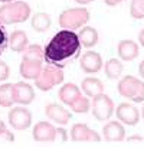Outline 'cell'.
<instances>
[{"mask_svg": "<svg viewBox=\"0 0 144 147\" xmlns=\"http://www.w3.org/2000/svg\"><path fill=\"white\" fill-rule=\"evenodd\" d=\"M138 40H140V43H141V46L144 48V29L138 33Z\"/></svg>", "mask_w": 144, "mask_h": 147, "instance_id": "33", "label": "cell"}, {"mask_svg": "<svg viewBox=\"0 0 144 147\" xmlns=\"http://www.w3.org/2000/svg\"><path fill=\"white\" fill-rule=\"evenodd\" d=\"M130 13L134 19H144V0H133Z\"/></svg>", "mask_w": 144, "mask_h": 147, "instance_id": "26", "label": "cell"}, {"mask_svg": "<svg viewBox=\"0 0 144 147\" xmlns=\"http://www.w3.org/2000/svg\"><path fill=\"white\" fill-rule=\"evenodd\" d=\"M71 137L72 141H77V143H98L101 140L100 134L94 130H91L87 124L78 123L72 127L71 130Z\"/></svg>", "mask_w": 144, "mask_h": 147, "instance_id": "8", "label": "cell"}, {"mask_svg": "<svg viewBox=\"0 0 144 147\" xmlns=\"http://www.w3.org/2000/svg\"><path fill=\"white\" fill-rule=\"evenodd\" d=\"M23 59H36L43 61L45 59V49H42L40 45H30L23 51Z\"/></svg>", "mask_w": 144, "mask_h": 147, "instance_id": "24", "label": "cell"}, {"mask_svg": "<svg viewBox=\"0 0 144 147\" xmlns=\"http://www.w3.org/2000/svg\"><path fill=\"white\" fill-rule=\"evenodd\" d=\"M29 39L26 36V32L23 30H15L12 32L10 38H9V46L13 52H23L29 45Z\"/></svg>", "mask_w": 144, "mask_h": 147, "instance_id": "18", "label": "cell"}, {"mask_svg": "<svg viewBox=\"0 0 144 147\" xmlns=\"http://www.w3.org/2000/svg\"><path fill=\"white\" fill-rule=\"evenodd\" d=\"M89 20V12L85 7H74L68 9L61 13L59 16V25L63 29L68 30H75L82 28Z\"/></svg>", "mask_w": 144, "mask_h": 147, "instance_id": "4", "label": "cell"}, {"mask_svg": "<svg viewBox=\"0 0 144 147\" xmlns=\"http://www.w3.org/2000/svg\"><path fill=\"white\" fill-rule=\"evenodd\" d=\"M13 104H15V100H13V84L0 85V105L2 107H12Z\"/></svg>", "mask_w": 144, "mask_h": 147, "instance_id": "22", "label": "cell"}, {"mask_svg": "<svg viewBox=\"0 0 144 147\" xmlns=\"http://www.w3.org/2000/svg\"><path fill=\"white\" fill-rule=\"evenodd\" d=\"M105 75L110 78V80H117L120 75H121V72H122V65L118 59L112 58L110 61H107L105 63Z\"/></svg>", "mask_w": 144, "mask_h": 147, "instance_id": "23", "label": "cell"}, {"mask_svg": "<svg viewBox=\"0 0 144 147\" xmlns=\"http://www.w3.org/2000/svg\"><path fill=\"white\" fill-rule=\"evenodd\" d=\"M9 74H10V69H9V65L6 62H2L0 61V82L2 81H6L9 78Z\"/></svg>", "mask_w": 144, "mask_h": 147, "instance_id": "28", "label": "cell"}, {"mask_svg": "<svg viewBox=\"0 0 144 147\" xmlns=\"http://www.w3.org/2000/svg\"><path fill=\"white\" fill-rule=\"evenodd\" d=\"M79 95H81V90H79L75 84H72V82L65 84V85L59 90V94H58L59 100H61L63 104H68V105H71Z\"/></svg>", "mask_w": 144, "mask_h": 147, "instance_id": "17", "label": "cell"}, {"mask_svg": "<svg viewBox=\"0 0 144 147\" xmlns=\"http://www.w3.org/2000/svg\"><path fill=\"white\" fill-rule=\"evenodd\" d=\"M114 113V102L112 100L105 95V94H98L94 97L92 101V115L98 120V121H105L108 120Z\"/></svg>", "mask_w": 144, "mask_h": 147, "instance_id": "6", "label": "cell"}, {"mask_svg": "<svg viewBox=\"0 0 144 147\" xmlns=\"http://www.w3.org/2000/svg\"><path fill=\"white\" fill-rule=\"evenodd\" d=\"M33 138L36 141H40V143H45V141H55V137H56V128L49 124L48 121H40L38 123L35 127H33Z\"/></svg>", "mask_w": 144, "mask_h": 147, "instance_id": "12", "label": "cell"}, {"mask_svg": "<svg viewBox=\"0 0 144 147\" xmlns=\"http://www.w3.org/2000/svg\"><path fill=\"white\" fill-rule=\"evenodd\" d=\"M117 52L122 61H133L138 56V45L134 40H121L117 46Z\"/></svg>", "mask_w": 144, "mask_h": 147, "instance_id": "16", "label": "cell"}, {"mask_svg": "<svg viewBox=\"0 0 144 147\" xmlns=\"http://www.w3.org/2000/svg\"><path fill=\"white\" fill-rule=\"evenodd\" d=\"M0 140H3V141H7V143H12L13 140H15V136H13V133L12 131H9L7 128L0 134Z\"/></svg>", "mask_w": 144, "mask_h": 147, "instance_id": "29", "label": "cell"}, {"mask_svg": "<svg viewBox=\"0 0 144 147\" xmlns=\"http://www.w3.org/2000/svg\"><path fill=\"white\" fill-rule=\"evenodd\" d=\"M78 38H79V42H81L82 46L92 48L98 42V32L92 26H84L81 29V32L78 33Z\"/></svg>", "mask_w": 144, "mask_h": 147, "instance_id": "19", "label": "cell"}, {"mask_svg": "<svg viewBox=\"0 0 144 147\" xmlns=\"http://www.w3.org/2000/svg\"><path fill=\"white\" fill-rule=\"evenodd\" d=\"M56 138H59L62 141H66L68 140V134H66V130L63 127H58L56 128V137H55V140Z\"/></svg>", "mask_w": 144, "mask_h": 147, "instance_id": "30", "label": "cell"}, {"mask_svg": "<svg viewBox=\"0 0 144 147\" xmlns=\"http://www.w3.org/2000/svg\"><path fill=\"white\" fill-rule=\"evenodd\" d=\"M104 2H105V5H107V6H115V5H118V3L124 2V0H104Z\"/></svg>", "mask_w": 144, "mask_h": 147, "instance_id": "32", "label": "cell"}, {"mask_svg": "<svg viewBox=\"0 0 144 147\" xmlns=\"http://www.w3.org/2000/svg\"><path fill=\"white\" fill-rule=\"evenodd\" d=\"M13 100L16 104L28 105L35 100V91L32 85L28 82H16L13 84Z\"/></svg>", "mask_w": 144, "mask_h": 147, "instance_id": "9", "label": "cell"}, {"mask_svg": "<svg viewBox=\"0 0 144 147\" xmlns=\"http://www.w3.org/2000/svg\"><path fill=\"white\" fill-rule=\"evenodd\" d=\"M141 117H143V120H144V107H143V111H141Z\"/></svg>", "mask_w": 144, "mask_h": 147, "instance_id": "38", "label": "cell"}, {"mask_svg": "<svg viewBox=\"0 0 144 147\" xmlns=\"http://www.w3.org/2000/svg\"><path fill=\"white\" fill-rule=\"evenodd\" d=\"M81 68L84 72L87 74H97L101 66H102V58L98 52H94V51H88L85 52L82 56H81Z\"/></svg>", "mask_w": 144, "mask_h": 147, "instance_id": "11", "label": "cell"}, {"mask_svg": "<svg viewBox=\"0 0 144 147\" xmlns=\"http://www.w3.org/2000/svg\"><path fill=\"white\" fill-rule=\"evenodd\" d=\"M118 92L120 95L130 98L134 102H143L144 101V82L133 75H127L118 82Z\"/></svg>", "mask_w": 144, "mask_h": 147, "instance_id": "5", "label": "cell"}, {"mask_svg": "<svg viewBox=\"0 0 144 147\" xmlns=\"http://www.w3.org/2000/svg\"><path fill=\"white\" fill-rule=\"evenodd\" d=\"M75 2H77L78 5H88V3L94 2V0H75Z\"/></svg>", "mask_w": 144, "mask_h": 147, "instance_id": "34", "label": "cell"}, {"mask_svg": "<svg viewBox=\"0 0 144 147\" xmlns=\"http://www.w3.org/2000/svg\"><path fill=\"white\" fill-rule=\"evenodd\" d=\"M32 28L36 32H45L50 28V18L43 12H38L32 18Z\"/></svg>", "mask_w": 144, "mask_h": 147, "instance_id": "21", "label": "cell"}, {"mask_svg": "<svg viewBox=\"0 0 144 147\" xmlns=\"http://www.w3.org/2000/svg\"><path fill=\"white\" fill-rule=\"evenodd\" d=\"M45 114L52 121H55L58 124H62V125L68 124L71 117H72L71 113L66 108H63L62 105H59V104H48L45 107Z\"/></svg>", "mask_w": 144, "mask_h": 147, "instance_id": "13", "label": "cell"}, {"mask_svg": "<svg viewBox=\"0 0 144 147\" xmlns=\"http://www.w3.org/2000/svg\"><path fill=\"white\" fill-rule=\"evenodd\" d=\"M102 134L104 138L107 141L115 143V141H121L125 137V130L124 127L118 123V121H110L102 127Z\"/></svg>", "mask_w": 144, "mask_h": 147, "instance_id": "15", "label": "cell"}, {"mask_svg": "<svg viewBox=\"0 0 144 147\" xmlns=\"http://www.w3.org/2000/svg\"><path fill=\"white\" fill-rule=\"evenodd\" d=\"M5 130H6V125H5V123H3L2 120H0V134H2Z\"/></svg>", "mask_w": 144, "mask_h": 147, "instance_id": "36", "label": "cell"}, {"mask_svg": "<svg viewBox=\"0 0 144 147\" xmlns=\"http://www.w3.org/2000/svg\"><path fill=\"white\" fill-rule=\"evenodd\" d=\"M81 88H82V91H84L88 97H92V98H94L95 95L104 92V84H102L98 78H92V77L85 78V80L82 81V84H81Z\"/></svg>", "mask_w": 144, "mask_h": 147, "instance_id": "20", "label": "cell"}, {"mask_svg": "<svg viewBox=\"0 0 144 147\" xmlns=\"http://www.w3.org/2000/svg\"><path fill=\"white\" fill-rule=\"evenodd\" d=\"M138 72H140V75L144 78V61L140 63V69H138Z\"/></svg>", "mask_w": 144, "mask_h": 147, "instance_id": "35", "label": "cell"}, {"mask_svg": "<svg viewBox=\"0 0 144 147\" xmlns=\"http://www.w3.org/2000/svg\"><path fill=\"white\" fill-rule=\"evenodd\" d=\"M30 16V6L26 2H9L0 6V22L5 25L26 22Z\"/></svg>", "mask_w": 144, "mask_h": 147, "instance_id": "2", "label": "cell"}, {"mask_svg": "<svg viewBox=\"0 0 144 147\" xmlns=\"http://www.w3.org/2000/svg\"><path fill=\"white\" fill-rule=\"evenodd\" d=\"M143 141H144V138L141 136H130L127 138L128 144H143Z\"/></svg>", "mask_w": 144, "mask_h": 147, "instance_id": "31", "label": "cell"}, {"mask_svg": "<svg viewBox=\"0 0 144 147\" xmlns=\"http://www.w3.org/2000/svg\"><path fill=\"white\" fill-rule=\"evenodd\" d=\"M81 42L74 30H59L45 48V61L58 68L66 66L71 61L79 56Z\"/></svg>", "mask_w": 144, "mask_h": 147, "instance_id": "1", "label": "cell"}, {"mask_svg": "<svg viewBox=\"0 0 144 147\" xmlns=\"http://www.w3.org/2000/svg\"><path fill=\"white\" fill-rule=\"evenodd\" d=\"M71 108H72V111L74 113H78V114H82V113H88L89 111V107H91V102H89V100L87 98V97H84V95H79L74 102H72L71 105H69Z\"/></svg>", "mask_w": 144, "mask_h": 147, "instance_id": "25", "label": "cell"}, {"mask_svg": "<svg viewBox=\"0 0 144 147\" xmlns=\"http://www.w3.org/2000/svg\"><path fill=\"white\" fill-rule=\"evenodd\" d=\"M9 123L15 130H26L32 124V113L25 107H15L9 113Z\"/></svg>", "mask_w": 144, "mask_h": 147, "instance_id": "7", "label": "cell"}, {"mask_svg": "<svg viewBox=\"0 0 144 147\" xmlns=\"http://www.w3.org/2000/svg\"><path fill=\"white\" fill-rule=\"evenodd\" d=\"M42 61L36 59H22L20 62V75L25 80H36L42 71Z\"/></svg>", "mask_w": 144, "mask_h": 147, "instance_id": "14", "label": "cell"}, {"mask_svg": "<svg viewBox=\"0 0 144 147\" xmlns=\"http://www.w3.org/2000/svg\"><path fill=\"white\" fill-rule=\"evenodd\" d=\"M63 81V71L62 68H58L52 63H46L42 66V71L39 77L35 80V85L40 91H49L53 87L59 85Z\"/></svg>", "mask_w": 144, "mask_h": 147, "instance_id": "3", "label": "cell"}, {"mask_svg": "<svg viewBox=\"0 0 144 147\" xmlns=\"http://www.w3.org/2000/svg\"><path fill=\"white\" fill-rule=\"evenodd\" d=\"M115 114H117L118 120L122 121L127 125H135L140 121V113H138V110L134 105L127 104V102L120 104L117 107V110H115Z\"/></svg>", "mask_w": 144, "mask_h": 147, "instance_id": "10", "label": "cell"}, {"mask_svg": "<svg viewBox=\"0 0 144 147\" xmlns=\"http://www.w3.org/2000/svg\"><path fill=\"white\" fill-rule=\"evenodd\" d=\"M7 46H9V36H7L5 23L0 22V56H2V53L6 51Z\"/></svg>", "mask_w": 144, "mask_h": 147, "instance_id": "27", "label": "cell"}, {"mask_svg": "<svg viewBox=\"0 0 144 147\" xmlns=\"http://www.w3.org/2000/svg\"><path fill=\"white\" fill-rule=\"evenodd\" d=\"M0 2H3V3H9V2H15V0H0Z\"/></svg>", "mask_w": 144, "mask_h": 147, "instance_id": "37", "label": "cell"}]
</instances>
